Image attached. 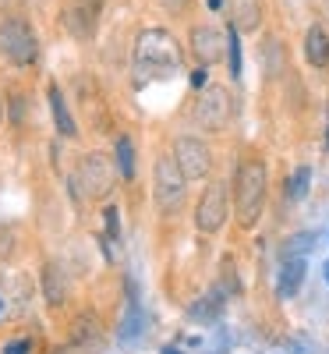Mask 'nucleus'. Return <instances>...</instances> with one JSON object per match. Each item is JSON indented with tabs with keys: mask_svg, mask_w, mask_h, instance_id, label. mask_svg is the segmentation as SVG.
I'll return each instance as SVG.
<instances>
[{
	"mask_svg": "<svg viewBox=\"0 0 329 354\" xmlns=\"http://www.w3.org/2000/svg\"><path fill=\"white\" fill-rule=\"evenodd\" d=\"M230 113H234V103H230V96H227V88H220V85L205 88L202 100H198V110H195L198 124H202L205 131H223V128L230 124Z\"/></svg>",
	"mask_w": 329,
	"mask_h": 354,
	"instance_id": "7",
	"label": "nucleus"
},
{
	"mask_svg": "<svg viewBox=\"0 0 329 354\" xmlns=\"http://www.w3.org/2000/svg\"><path fill=\"white\" fill-rule=\"evenodd\" d=\"M185 170L177 167V160L170 156H160L156 160V170H153V198H156V209L163 216H173L181 213L185 205Z\"/></svg>",
	"mask_w": 329,
	"mask_h": 354,
	"instance_id": "4",
	"label": "nucleus"
},
{
	"mask_svg": "<svg viewBox=\"0 0 329 354\" xmlns=\"http://www.w3.org/2000/svg\"><path fill=\"white\" fill-rule=\"evenodd\" d=\"M205 78H209V75H205V71L198 68V71L191 75V85H195V88H202V85H205Z\"/></svg>",
	"mask_w": 329,
	"mask_h": 354,
	"instance_id": "27",
	"label": "nucleus"
},
{
	"mask_svg": "<svg viewBox=\"0 0 329 354\" xmlns=\"http://www.w3.org/2000/svg\"><path fill=\"white\" fill-rule=\"evenodd\" d=\"M322 277H326V283H329V262L322 266Z\"/></svg>",
	"mask_w": 329,
	"mask_h": 354,
	"instance_id": "29",
	"label": "nucleus"
},
{
	"mask_svg": "<svg viewBox=\"0 0 329 354\" xmlns=\"http://www.w3.org/2000/svg\"><path fill=\"white\" fill-rule=\"evenodd\" d=\"M163 354H181V351H177V347H163Z\"/></svg>",
	"mask_w": 329,
	"mask_h": 354,
	"instance_id": "30",
	"label": "nucleus"
},
{
	"mask_svg": "<svg viewBox=\"0 0 329 354\" xmlns=\"http://www.w3.org/2000/svg\"><path fill=\"white\" fill-rule=\"evenodd\" d=\"M0 53H4L11 64H18V68L36 61V57H39V43H36V32L28 28V21H21V18L0 21Z\"/></svg>",
	"mask_w": 329,
	"mask_h": 354,
	"instance_id": "5",
	"label": "nucleus"
},
{
	"mask_svg": "<svg viewBox=\"0 0 329 354\" xmlns=\"http://www.w3.org/2000/svg\"><path fill=\"white\" fill-rule=\"evenodd\" d=\"M326 142H329V138H326Z\"/></svg>",
	"mask_w": 329,
	"mask_h": 354,
	"instance_id": "32",
	"label": "nucleus"
},
{
	"mask_svg": "<svg viewBox=\"0 0 329 354\" xmlns=\"http://www.w3.org/2000/svg\"><path fill=\"white\" fill-rule=\"evenodd\" d=\"M117 170H121V177H135V149L128 135L117 138Z\"/></svg>",
	"mask_w": 329,
	"mask_h": 354,
	"instance_id": "18",
	"label": "nucleus"
},
{
	"mask_svg": "<svg viewBox=\"0 0 329 354\" xmlns=\"http://www.w3.org/2000/svg\"><path fill=\"white\" fill-rule=\"evenodd\" d=\"M305 57H308L312 68H326L329 64V36L322 32L319 25H312L308 36H305Z\"/></svg>",
	"mask_w": 329,
	"mask_h": 354,
	"instance_id": "15",
	"label": "nucleus"
},
{
	"mask_svg": "<svg viewBox=\"0 0 329 354\" xmlns=\"http://www.w3.org/2000/svg\"><path fill=\"white\" fill-rule=\"evenodd\" d=\"M227 57H230V78H241V43H237V28L227 32Z\"/></svg>",
	"mask_w": 329,
	"mask_h": 354,
	"instance_id": "20",
	"label": "nucleus"
},
{
	"mask_svg": "<svg viewBox=\"0 0 329 354\" xmlns=\"http://www.w3.org/2000/svg\"><path fill=\"white\" fill-rule=\"evenodd\" d=\"M312 245H315V234H294V238L287 241V248H283V255H305Z\"/></svg>",
	"mask_w": 329,
	"mask_h": 354,
	"instance_id": "22",
	"label": "nucleus"
},
{
	"mask_svg": "<svg viewBox=\"0 0 329 354\" xmlns=\"http://www.w3.org/2000/svg\"><path fill=\"white\" fill-rule=\"evenodd\" d=\"M308 185H312V167H297L294 177H290V198L301 202L308 195Z\"/></svg>",
	"mask_w": 329,
	"mask_h": 354,
	"instance_id": "19",
	"label": "nucleus"
},
{
	"mask_svg": "<svg viewBox=\"0 0 329 354\" xmlns=\"http://www.w3.org/2000/svg\"><path fill=\"white\" fill-rule=\"evenodd\" d=\"M121 174L117 170V160L103 156V153H88L78 160L75 170V192L82 198H106L113 192V177Z\"/></svg>",
	"mask_w": 329,
	"mask_h": 354,
	"instance_id": "3",
	"label": "nucleus"
},
{
	"mask_svg": "<svg viewBox=\"0 0 329 354\" xmlns=\"http://www.w3.org/2000/svg\"><path fill=\"white\" fill-rule=\"evenodd\" d=\"M96 18H100V4L96 0H71L64 8V28L75 39H88L96 32Z\"/></svg>",
	"mask_w": 329,
	"mask_h": 354,
	"instance_id": "9",
	"label": "nucleus"
},
{
	"mask_svg": "<svg viewBox=\"0 0 329 354\" xmlns=\"http://www.w3.org/2000/svg\"><path fill=\"white\" fill-rule=\"evenodd\" d=\"M11 255V234L4 230V234H0V259H8Z\"/></svg>",
	"mask_w": 329,
	"mask_h": 354,
	"instance_id": "26",
	"label": "nucleus"
},
{
	"mask_svg": "<svg viewBox=\"0 0 329 354\" xmlns=\"http://www.w3.org/2000/svg\"><path fill=\"white\" fill-rule=\"evenodd\" d=\"M46 298H50V305H61L64 301V280H61V273L53 270H46Z\"/></svg>",
	"mask_w": 329,
	"mask_h": 354,
	"instance_id": "21",
	"label": "nucleus"
},
{
	"mask_svg": "<svg viewBox=\"0 0 329 354\" xmlns=\"http://www.w3.org/2000/svg\"><path fill=\"white\" fill-rule=\"evenodd\" d=\"M4 319H8V294L0 290V322H4Z\"/></svg>",
	"mask_w": 329,
	"mask_h": 354,
	"instance_id": "28",
	"label": "nucleus"
},
{
	"mask_svg": "<svg viewBox=\"0 0 329 354\" xmlns=\"http://www.w3.org/2000/svg\"><path fill=\"white\" fill-rule=\"evenodd\" d=\"M0 4H4V0H0Z\"/></svg>",
	"mask_w": 329,
	"mask_h": 354,
	"instance_id": "31",
	"label": "nucleus"
},
{
	"mask_svg": "<svg viewBox=\"0 0 329 354\" xmlns=\"http://www.w3.org/2000/svg\"><path fill=\"white\" fill-rule=\"evenodd\" d=\"M230 15H234V28L237 32H255L262 11H258V0H230Z\"/></svg>",
	"mask_w": 329,
	"mask_h": 354,
	"instance_id": "13",
	"label": "nucleus"
},
{
	"mask_svg": "<svg viewBox=\"0 0 329 354\" xmlns=\"http://www.w3.org/2000/svg\"><path fill=\"white\" fill-rule=\"evenodd\" d=\"M191 50H195V57L209 68V64H216L220 57H223V50H227V39L216 32V28H209V25H198L195 32H191Z\"/></svg>",
	"mask_w": 329,
	"mask_h": 354,
	"instance_id": "10",
	"label": "nucleus"
},
{
	"mask_svg": "<svg viewBox=\"0 0 329 354\" xmlns=\"http://www.w3.org/2000/svg\"><path fill=\"white\" fill-rule=\"evenodd\" d=\"M75 344H78V347H85V351L103 347V333H100L96 315H85V319H78V322H75Z\"/></svg>",
	"mask_w": 329,
	"mask_h": 354,
	"instance_id": "17",
	"label": "nucleus"
},
{
	"mask_svg": "<svg viewBox=\"0 0 329 354\" xmlns=\"http://www.w3.org/2000/svg\"><path fill=\"white\" fill-rule=\"evenodd\" d=\"M223 290H209L205 298H198L191 308H188V315L195 319V322H213V319H220V312H223Z\"/></svg>",
	"mask_w": 329,
	"mask_h": 354,
	"instance_id": "16",
	"label": "nucleus"
},
{
	"mask_svg": "<svg viewBox=\"0 0 329 354\" xmlns=\"http://www.w3.org/2000/svg\"><path fill=\"white\" fill-rule=\"evenodd\" d=\"M312 351V344H305V340H290L287 344V354H308Z\"/></svg>",
	"mask_w": 329,
	"mask_h": 354,
	"instance_id": "25",
	"label": "nucleus"
},
{
	"mask_svg": "<svg viewBox=\"0 0 329 354\" xmlns=\"http://www.w3.org/2000/svg\"><path fill=\"white\" fill-rule=\"evenodd\" d=\"M50 113H53V124H57V131H61L64 138H75L78 135V124L71 121V110H68V103H64V96H61V88H50Z\"/></svg>",
	"mask_w": 329,
	"mask_h": 354,
	"instance_id": "14",
	"label": "nucleus"
},
{
	"mask_svg": "<svg viewBox=\"0 0 329 354\" xmlns=\"http://www.w3.org/2000/svg\"><path fill=\"white\" fill-rule=\"evenodd\" d=\"M173 160H177V167L185 170L188 181H202V177L213 170V153H209V145L198 142V138H191V135L177 138V145H173Z\"/></svg>",
	"mask_w": 329,
	"mask_h": 354,
	"instance_id": "6",
	"label": "nucleus"
},
{
	"mask_svg": "<svg viewBox=\"0 0 329 354\" xmlns=\"http://www.w3.org/2000/svg\"><path fill=\"white\" fill-rule=\"evenodd\" d=\"M145 340V315H142V305H128L124 312V322H121V330H117V344H124V347H138Z\"/></svg>",
	"mask_w": 329,
	"mask_h": 354,
	"instance_id": "12",
	"label": "nucleus"
},
{
	"mask_svg": "<svg viewBox=\"0 0 329 354\" xmlns=\"http://www.w3.org/2000/svg\"><path fill=\"white\" fill-rule=\"evenodd\" d=\"M4 354H28V340H11L4 347Z\"/></svg>",
	"mask_w": 329,
	"mask_h": 354,
	"instance_id": "24",
	"label": "nucleus"
},
{
	"mask_svg": "<svg viewBox=\"0 0 329 354\" xmlns=\"http://www.w3.org/2000/svg\"><path fill=\"white\" fill-rule=\"evenodd\" d=\"M103 220H106V234H113V238H117V227H121V223H117V205H110Z\"/></svg>",
	"mask_w": 329,
	"mask_h": 354,
	"instance_id": "23",
	"label": "nucleus"
},
{
	"mask_svg": "<svg viewBox=\"0 0 329 354\" xmlns=\"http://www.w3.org/2000/svg\"><path fill=\"white\" fill-rule=\"evenodd\" d=\"M227 220V188L223 185H213L202 198H198V213H195V223L198 230L205 234H216Z\"/></svg>",
	"mask_w": 329,
	"mask_h": 354,
	"instance_id": "8",
	"label": "nucleus"
},
{
	"mask_svg": "<svg viewBox=\"0 0 329 354\" xmlns=\"http://www.w3.org/2000/svg\"><path fill=\"white\" fill-rule=\"evenodd\" d=\"M305 255H283V266H280V280H276V294L280 298H294L297 287L305 280Z\"/></svg>",
	"mask_w": 329,
	"mask_h": 354,
	"instance_id": "11",
	"label": "nucleus"
},
{
	"mask_svg": "<svg viewBox=\"0 0 329 354\" xmlns=\"http://www.w3.org/2000/svg\"><path fill=\"white\" fill-rule=\"evenodd\" d=\"M234 205H237V220H241L245 227H252L262 216V205H265V163L245 160L241 167H237Z\"/></svg>",
	"mask_w": 329,
	"mask_h": 354,
	"instance_id": "2",
	"label": "nucleus"
},
{
	"mask_svg": "<svg viewBox=\"0 0 329 354\" xmlns=\"http://www.w3.org/2000/svg\"><path fill=\"white\" fill-rule=\"evenodd\" d=\"M181 71V46L163 28H145L135 39V82H163Z\"/></svg>",
	"mask_w": 329,
	"mask_h": 354,
	"instance_id": "1",
	"label": "nucleus"
}]
</instances>
